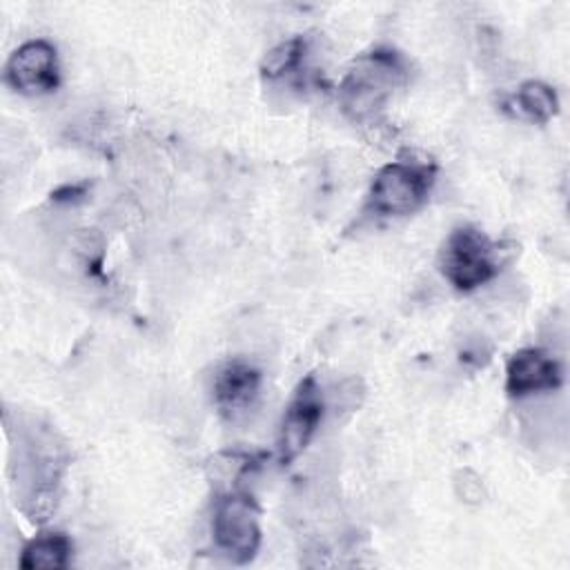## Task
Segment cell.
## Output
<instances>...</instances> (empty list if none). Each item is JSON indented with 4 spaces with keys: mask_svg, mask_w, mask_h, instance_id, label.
Masks as SVG:
<instances>
[{
    "mask_svg": "<svg viewBox=\"0 0 570 570\" xmlns=\"http://www.w3.org/2000/svg\"><path fill=\"white\" fill-rule=\"evenodd\" d=\"M405 73L403 58L392 49H372L358 56L338 87L343 111L354 122L376 118L394 89L405 82Z\"/></svg>",
    "mask_w": 570,
    "mask_h": 570,
    "instance_id": "obj_1",
    "label": "cell"
},
{
    "mask_svg": "<svg viewBox=\"0 0 570 570\" xmlns=\"http://www.w3.org/2000/svg\"><path fill=\"white\" fill-rule=\"evenodd\" d=\"M499 249L476 227L463 225L450 232L441 252L439 269L459 292H472L499 274Z\"/></svg>",
    "mask_w": 570,
    "mask_h": 570,
    "instance_id": "obj_2",
    "label": "cell"
},
{
    "mask_svg": "<svg viewBox=\"0 0 570 570\" xmlns=\"http://www.w3.org/2000/svg\"><path fill=\"white\" fill-rule=\"evenodd\" d=\"M434 183V167L428 163H387L370 185L367 205L381 216H405L416 212Z\"/></svg>",
    "mask_w": 570,
    "mask_h": 570,
    "instance_id": "obj_3",
    "label": "cell"
},
{
    "mask_svg": "<svg viewBox=\"0 0 570 570\" xmlns=\"http://www.w3.org/2000/svg\"><path fill=\"white\" fill-rule=\"evenodd\" d=\"M261 510L245 492H225L218 497L212 519V532L218 550L236 563L254 559L261 546Z\"/></svg>",
    "mask_w": 570,
    "mask_h": 570,
    "instance_id": "obj_4",
    "label": "cell"
},
{
    "mask_svg": "<svg viewBox=\"0 0 570 570\" xmlns=\"http://www.w3.org/2000/svg\"><path fill=\"white\" fill-rule=\"evenodd\" d=\"M4 80L11 89L24 96H42L53 91L60 82L56 47L42 38L22 42L7 60Z\"/></svg>",
    "mask_w": 570,
    "mask_h": 570,
    "instance_id": "obj_5",
    "label": "cell"
},
{
    "mask_svg": "<svg viewBox=\"0 0 570 570\" xmlns=\"http://www.w3.org/2000/svg\"><path fill=\"white\" fill-rule=\"evenodd\" d=\"M323 419V399L314 376L309 374L296 387L289 405L285 407L278 430V459L281 463L294 461L312 441Z\"/></svg>",
    "mask_w": 570,
    "mask_h": 570,
    "instance_id": "obj_6",
    "label": "cell"
},
{
    "mask_svg": "<svg viewBox=\"0 0 570 570\" xmlns=\"http://www.w3.org/2000/svg\"><path fill=\"white\" fill-rule=\"evenodd\" d=\"M563 383V370L554 356L543 350L525 347L510 356L505 365V392L523 399L539 392H552Z\"/></svg>",
    "mask_w": 570,
    "mask_h": 570,
    "instance_id": "obj_7",
    "label": "cell"
},
{
    "mask_svg": "<svg viewBox=\"0 0 570 570\" xmlns=\"http://www.w3.org/2000/svg\"><path fill=\"white\" fill-rule=\"evenodd\" d=\"M261 390V372L247 361L225 363L214 379V403L223 419L238 421L254 405Z\"/></svg>",
    "mask_w": 570,
    "mask_h": 570,
    "instance_id": "obj_8",
    "label": "cell"
},
{
    "mask_svg": "<svg viewBox=\"0 0 570 570\" xmlns=\"http://www.w3.org/2000/svg\"><path fill=\"white\" fill-rule=\"evenodd\" d=\"M71 541L62 532H49L31 539L20 554L18 566L22 570H62L69 566L71 559Z\"/></svg>",
    "mask_w": 570,
    "mask_h": 570,
    "instance_id": "obj_9",
    "label": "cell"
},
{
    "mask_svg": "<svg viewBox=\"0 0 570 570\" xmlns=\"http://www.w3.org/2000/svg\"><path fill=\"white\" fill-rule=\"evenodd\" d=\"M517 111L530 122H548L559 111V98L554 89L541 80H525L519 85L512 98Z\"/></svg>",
    "mask_w": 570,
    "mask_h": 570,
    "instance_id": "obj_10",
    "label": "cell"
},
{
    "mask_svg": "<svg viewBox=\"0 0 570 570\" xmlns=\"http://www.w3.org/2000/svg\"><path fill=\"white\" fill-rule=\"evenodd\" d=\"M303 56H305V40L303 38L285 40L265 56L261 71H263L265 78H278L283 73H289L292 69H296Z\"/></svg>",
    "mask_w": 570,
    "mask_h": 570,
    "instance_id": "obj_11",
    "label": "cell"
},
{
    "mask_svg": "<svg viewBox=\"0 0 570 570\" xmlns=\"http://www.w3.org/2000/svg\"><path fill=\"white\" fill-rule=\"evenodd\" d=\"M51 196H53V200H76V198L85 196V185H73V187L67 185V187L53 191Z\"/></svg>",
    "mask_w": 570,
    "mask_h": 570,
    "instance_id": "obj_12",
    "label": "cell"
}]
</instances>
